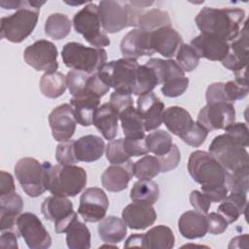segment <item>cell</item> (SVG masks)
I'll use <instances>...</instances> for the list:
<instances>
[{"instance_id":"1","label":"cell","mask_w":249,"mask_h":249,"mask_svg":"<svg viewBox=\"0 0 249 249\" xmlns=\"http://www.w3.org/2000/svg\"><path fill=\"white\" fill-rule=\"evenodd\" d=\"M195 21L202 34L213 35L225 41H232L245 22V11L240 8L204 7Z\"/></svg>"},{"instance_id":"2","label":"cell","mask_w":249,"mask_h":249,"mask_svg":"<svg viewBox=\"0 0 249 249\" xmlns=\"http://www.w3.org/2000/svg\"><path fill=\"white\" fill-rule=\"evenodd\" d=\"M46 164V186L53 196H76L87 185L86 170L74 164L53 165L50 161Z\"/></svg>"},{"instance_id":"3","label":"cell","mask_w":249,"mask_h":249,"mask_svg":"<svg viewBox=\"0 0 249 249\" xmlns=\"http://www.w3.org/2000/svg\"><path fill=\"white\" fill-rule=\"evenodd\" d=\"M144 8L132 1H101L98 4L100 23L105 33H117L130 26H138V20Z\"/></svg>"},{"instance_id":"4","label":"cell","mask_w":249,"mask_h":249,"mask_svg":"<svg viewBox=\"0 0 249 249\" xmlns=\"http://www.w3.org/2000/svg\"><path fill=\"white\" fill-rule=\"evenodd\" d=\"M40 14V6L36 1H24L23 6L16 13L1 18V39L12 43H20L34 30Z\"/></svg>"},{"instance_id":"5","label":"cell","mask_w":249,"mask_h":249,"mask_svg":"<svg viewBox=\"0 0 249 249\" xmlns=\"http://www.w3.org/2000/svg\"><path fill=\"white\" fill-rule=\"evenodd\" d=\"M61 57L68 68L92 75L97 74L106 64L107 53L104 49L86 47L78 42H69L63 46Z\"/></svg>"},{"instance_id":"6","label":"cell","mask_w":249,"mask_h":249,"mask_svg":"<svg viewBox=\"0 0 249 249\" xmlns=\"http://www.w3.org/2000/svg\"><path fill=\"white\" fill-rule=\"evenodd\" d=\"M188 171L202 188L226 185V169L208 152L197 150L190 155Z\"/></svg>"},{"instance_id":"7","label":"cell","mask_w":249,"mask_h":249,"mask_svg":"<svg viewBox=\"0 0 249 249\" xmlns=\"http://www.w3.org/2000/svg\"><path fill=\"white\" fill-rule=\"evenodd\" d=\"M208 151L227 172L249 168V155L246 148L226 132L212 140Z\"/></svg>"},{"instance_id":"8","label":"cell","mask_w":249,"mask_h":249,"mask_svg":"<svg viewBox=\"0 0 249 249\" xmlns=\"http://www.w3.org/2000/svg\"><path fill=\"white\" fill-rule=\"evenodd\" d=\"M138 66L137 60L124 57L106 63L98 75L115 91L133 94Z\"/></svg>"},{"instance_id":"9","label":"cell","mask_w":249,"mask_h":249,"mask_svg":"<svg viewBox=\"0 0 249 249\" xmlns=\"http://www.w3.org/2000/svg\"><path fill=\"white\" fill-rule=\"evenodd\" d=\"M72 24L77 33L83 35L85 40L94 48L107 47L110 39L101 30V23L98 15V5L89 2L82 10L77 12L72 20Z\"/></svg>"},{"instance_id":"10","label":"cell","mask_w":249,"mask_h":249,"mask_svg":"<svg viewBox=\"0 0 249 249\" xmlns=\"http://www.w3.org/2000/svg\"><path fill=\"white\" fill-rule=\"evenodd\" d=\"M15 175L22 191L30 197H37L47 191L46 164L34 158L19 159L15 165Z\"/></svg>"},{"instance_id":"11","label":"cell","mask_w":249,"mask_h":249,"mask_svg":"<svg viewBox=\"0 0 249 249\" xmlns=\"http://www.w3.org/2000/svg\"><path fill=\"white\" fill-rule=\"evenodd\" d=\"M41 212L46 220L54 223L56 233L66 232L68 227L78 219L77 213L73 210L72 201L64 196L46 197L42 202Z\"/></svg>"},{"instance_id":"12","label":"cell","mask_w":249,"mask_h":249,"mask_svg":"<svg viewBox=\"0 0 249 249\" xmlns=\"http://www.w3.org/2000/svg\"><path fill=\"white\" fill-rule=\"evenodd\" d=\"M17 230L30 249H47L52 237L41 220L33 213L24 212L17 219Z\"/></svg>"},{"instance_id":"13","label":"cell","mask_w":249,"mask_h":249,"mask_svg":"<svg viewBox=\"0 0 249 249\" xmlns=\"http://www.w3.org/2000/svg\"><path fill=\"white\" fill-rule=\"evenodd\" d=\"M56 46L48 40H38L26 47L23 52L24 61L37 71L55 72L58 68Z\"/></svg>"},{"instance_id":"14","label":"cell","mask_w":249,"mask_h":249,"mask_svg":"<svg viewBox=\"0 0 249 249\" xmlns=\"http://www.w3.org/2000/svg\"><path fill=\"white\" fill-rule=\"evenodd\" d=\"M109 199L105 192L97 187L86 189L80 197L78 213L85 222H100L106 215Z\"/></svg>"},{"instance_id":"15","label":"cell","mask_w":249,"mask_h":249,"mask_svg":"<svg viewBox=\"0 0 249 249\" xmlns=\"http://www.w3.org/2000/svg\"><path fill=\"white\" fill-rule=\"evenodd\" d=\"M196 122L208 132L225 129L235 122V109L232 103L206 104L198 112Z\"/></svg>"},{"instance_id":"16","label":"cell","mask_w":249,"mask_h":249,"mask_svg":"<svg viewBox=\"0 0 249 249\" xmlns=\"http://www.w3.org/2000/svg\"><path fill=\"white\" fill-rule=\"evenodd\" d=\"M49 124L55 141L71 139L76 130L77 121L70 103H63L53 109L49 115Z\"/></svg>"},{"instance_id":"17","label":"cell","mask_w":249,"mask_h":249,"mask_svg":"<svg viewBox=\"0 0 249 249\" xmlns=\"http://www.w3.org/2000/svg\"><path fill=\"white\" fill-rule=\"evenodd\" d=\"M249 54V35L247 21L244 22L238 35L230 42V51L221 61L223 66L236 73L246 69Z\"/></svg>"},{"instance_id":"18","label":"cell","mask_w":249,"mask_h":249,"mask_svg":"<svg viewBox=\"0 0 249 249\" xmlns=\"http://www.w3.org/2000/svg\"><path fill=\"white\" fill-rule=\"evenodd\" d=\"M149 39L152 51L167 58L176 55L183 44L182 36L172 26H163L149 32Z\"/></svg>"},{"instance_id":"19","label":"cell","mask_w":249,"mask_h":249,"mask_svg":"<svg viewBox=\"0 0 249 249\" xmlns=\"http://www.w3.org/2000/svg\"><path fill=\"white\" fill-rule=\"evenodd\" d=\"M136 103L145 131L155 130L161 125L164 103L153 91L138 96Z\"/></svg>"},{"instance_id":"20","label":"cell","mask_w":249,"mask_h":249,"mask_svg":"<svg viewBox=\"0 0 249 249\" xmlns=\"http://www.w3.org/2000/svg\"><path fill=\"white\" fill-rule=\"evenodd\" d=\"M197 55L212 61H222L230 51V42L213 35L200 33L190 44Z\"/></svg>"},{"instance_id":"21","label":"cell","mask_w":249,"mask_h":249,"mask_svg":"<svg viewBox=\"0 0 249 249\" xmlns=\"http://www.w3.org/2000/svg\"><path fill=\"white\" fill-rule=\"evenodd\" d=\"M120 49L124 58L134 60L141 56H151L155 53L150 46L149 32L142 31L139 28L132 29L123 37Z\"/></svg>"},{"instance_id":"22","label":"cell","mask_w":249,"mask_h":249,"mask_svg":"<svg viewBox=\"0 0 249 249\" xmlns=\"http://www.w3.org/2000/svg\"><path fill=\"white\" fill-rule=\"evenodd\" d=\"M122 219L129 229L142 231L154 225L157 212L152 205L133 201L124 208Z\"/></svg>"},{"instance_id":"23","label":"cell","mask_w":249,"mask_h":249,"mask_svg":"<svg viewBox=\"0 0 249 249\" xmlns=\"http://www.w3.org/2000/svg\"><path fill=\"white\" fill-rule=\"evenodd\" d=\"M133 162L128 160L122 164L108 166L101 175V184L105 190L118 193L125 190L133 177Z\"/></svg>"},{"instance_id":"24","label":"cell","mask_w":249,"mask_h":249,"mask_svg":"<svg viewBox=\"0 0 249 249\" xmlns=\"http://www.w3.org/2000/svg\"><path fill=\"white\" fill-rule=\"evenodd\" d=\"M100 104V97L83 92L70 99V105L73 107L77 123L82 126H90L93 124L95 112Z\"/></svg>"},{"instance_id":"25","label":"cell","mask_w":249,"mask_h":249,"mask_svg":"<svg viewBox=\"0 0 249 249\" xmlns=\"http://www.w3.org/2000/svg\"><path fill=\"white\" fill-rule=\"evenodd\" d=\"M104 150V140L97 135L89 134L74 141V152L78 161H95L102 157Z\"/></svg>"},{"instance_id":"26","label":"cell","mask_w":249,"mask_h":249,"mask_svg":"<svg viewBox=\"0 0 249 249\" xmlns=\"http://www.w3.org/2000/svg\"><path fill=\"white\" fill-rule=\"evenodd\" d=\"M120 113L109 103H103L95 112L93 125L106 140H113L118 133Z\"/></svg>"},{"instance_id":"27","label":"cell","mask_w":249,"mask_h":249,"mask_svg":"<svg viewBox=\"0 0 249 249\" xmlns=\"http://www.w3.org/2000/svg\"><path fill=\"white\" fill-rule=\"evenodd\" d=\"M178 230L187 239L203 237L207 233L206 216L196 210L186 211L179 218Z\"/></svg>"},{"instance_id":"28","label":"cell","mask_w":249,"mask_h":249,"mask_svg":"<svg viewBox=\"0 0 249 249\" xmlns=\"http://www.w3.org/2000/svg\"><path fill=\"white\" fill-rule=\"evenodd\" d=\"M162 123L171 133L182 137L192 128L195 121L191 114L183 107L171 106L164 109Z\"/></svg>"},{"instance_id":"29","label":"cell","mask_w":249,"mask_h":249,"mask_svg":"<svg viewBox=\"0 0 249 249\" xmlns=\"http://www.w3.org/2000/svg\"><path fill=\"white\" fill-rule=\"evenodd\" d=\"M23 209L21 196L15 193L0 196V230H12Z\"/></svg>"},{"instance_id":"30","label":"cell","mask_w":249,"mask_h":249,"mask_svg":"<svg viewBox=\"0 0 249 249\" xmlns=\"http://www.w3.org/2000/svg\"><path fill=\"white\" fill-rule=\"evenodd\" d=\"M175 244V236L171 229L159 225L141 234L140 248L146 249H171Z\"/></svg>"},{"instance_id":"31","label":"cell","mask_w":249,"mask_h":249,"mask_svg":"<svg viewBox=\"0 0 249 249\" xmlns=\"http://www.w3.org/2000/svg\"><path fill=\"white\" fill-rule=\"evenodd\" d=\"M126 227L123 219L116 216H108L99 222L97 231L102 241L117 244L124 239L127 231Z\"/></svg>"},{"instance_id":"32","label":"cell","mask_w":249,"mask_h":249,"mask_svg":"<svg viewBox=\"0 0 249 249\" xmlns=\"http://www.w3.org/2000/svg\"><path fill=\"white\" fill-rule=\"evenodd\" d=\"M246 205V194L231 193V195L227 196L224 200L221 201L217 208V212L226 219L228 224H232L238 220L240 215L244 214Z\"/></svg>"},{"instance_id":"33","label":"cell","mask_w":249,"mask_h":249,"mask_svg":"<svg viewBox=\"0 0 249 249\" xmlns=\"http://www.w3.org/2000/svg\"><path fill=\"white\" fill-rule=\"evenodd\" d=\"M120 121L124 134L126 138L145 137V128L143 121L133 106H129L120 113Z\"/></svg>"},{"instance_id":"34","label":"cell","mask_w":249,"mask_h":249,"mask_svg":"<svg viewBox=\"0 0 249 249\" xmlns=\"http://www.w3.org/2000/svg\"><path fill=\"white\" fill-rule=\"evenodd\" d=\"M160 196L159 185L151 179H139L130 190V199L149 205L156 203Z\"/></svg>"},{"instance_id":"35","label":"cell","mask_w":249,"mask_h":249,"mask_svg":"<svg viewBox=\"0 0 249 249\" xmlns=\"http://www.w3.org/2000/svg\"><path fill=\"white\" fill-rule=\"evenodd\" d=\"M145 64L155 71L159 80V84H163L173 78L185 76V72L183 71V69L172 58H150Z\"/></svg>"},{"instance_id":"36","label":"cell","mask_w":249,"mask_h":249,"mask_svg":"<svg viewBox=\"0 0 249 249\" xmlns=\"http://www.w3.org/2000/svg\"><path fill=\"white\" fill-rule=\"evenodd\" d=\"M39 86L44 96L48 98H57L66 90V76L57 71L45 73L40 79Z\"/></svg>"},{"instance_id":"37","label":"cell","mask_w":249,"mask_h":249,"mask_svg":"<svg viewBox=\"0 0 249 249\" xmlns=\"http://www.w3.org/2000/svg\"><path fill=\"white\" fill-rule=\"evenodd\" d=\"M66 244L70 249H89L90 231L89 228L76 219L66 231Z\"/></svg>"},{"instance_id":"38","label":"cell","mask_w":249,"mask_h":249,"mask_svg":"<svg viewBox=\"0 0 249 249\" xmlns=\"http://www.w3.org/2000/svg\"><path fill=\"white\" fill-rule=\"evenodd\" d=\"M72 22L69 18L61 13H54L48 17L45 22V33L53 40H61L68 36Z\"/></svg>"},{"instance_id":"39","label":"cell","mask_w":249,"mask_h":249,"mask_svg":"<svg viewBox=\"0 0 249 249\" xmlns=\"http://www.w3.org/2000/svg\"><path fill=\"white\" fill-rule=\"evenodd\" d=\"M163 26H172L169 15L160 9H151L142 14L138 20V28L145 32H152Z\"/></svg>"},{"instance_id":"40","label":"cell","mask_w":249,"mask_h":249,"mask_svg":"<svg viewBox=\"0 0 249 249\" xmlns=\"http://www.w3.org/2000/svg\"><path fill=\"white\" fill-rule=\"evenodd\" d=\"M158 85L160 84L155 71L146 64L139 65L137 68L133 94L136 96H140L152 92Z\"/></svg>"},{"instance_id":"41","label":"cell","mask_w":249,"mask_h":249,"mask_svg":"<svg viewBox=\"0 0 249 249\" xmlns=\"http://www.w3.org/2000/svg\"><path fill=\"white\" fill-rule=\"evenodd\" d=\"M235 79L224 83L226 99L229 103L243 99L248 94V82L246 78V69L236 72Z\"/></svg>"},{"instance_id":"42","label":"cell","mask_w":249,"mask_h":249,"mask_svg":"<svg viewBox=\"0 0 249 249\" xmlns=\"http://www.w3.org/2000/svg\"><path fill=\"white\" fill-rule=\"evenodd\" d=\"M146 144L149 152L154 155L162 156L169 152L173 145V139L171 135L163 129H155L145 136Z\"/></svg>"},{"instance_id":"43","label":"cell","mask_w":249,"mask_h":249,"mask_svg":"<svg viewBox=\"0 0 249 249\" xmlns=\"http://www.w3.org/2000/svg\"><path fill=\"white\" fill-rule=\"evenodd\" d=\"M160 172V167L157 157L145 155L133 162V175L138 179H152Z\"/></svg>"},{"instance_id":"44","label":"cell","mask_w":249,"mask_h":249,"mask_svg":"<svg viewBox=\"0 0 249 249\" xmlns=\"http://www.w3.org/2000/svg\"><path fill=\"white\" fill-rule=\"evenodd\" d=\"M226 185L231 193L247 194L249 189V168L227 172Z\"/></svg>"},{"instance_id":"45","label":"cell","mask_w":249,"mask_h":249,"mask_svg":"<svg viewBox=\"0 0 249 249\" xmlns=\"http://www.w3.org/2000/svg\"><path fill=\"white\" fill-rule=\"evenodd\" d=\"M176 62L184 72H192L197 67L199 56L190 44L183 43L176 53Z\"/></svg>"},{"instance_id":"46","label":"cell","mask_w":249,"mask_h":249,"mask_svg":"<svg viewBox=\"0 0 249 249\" xmlns=\"http://www.w3.org/2000/svg\"><path fill=\"white\" fill-rule=\"evenodd\" d=\"M106 158L112 164H122L130 160L124 149V138L109 141L106 146Z\"/></svg>"},{"instance_id":"47","label":"cell","mask_w":249,"mask_h":249,"mask_svg":"<svg viewBox=\"0 0 249 249\" xmlns=\"http://www.w3.org/2000/svg\"><path fill=\"white\" fill-rule=\"evenodd\" d=\"M90 75L80 70H70L66 75V84L72 96L82 93Z\"/></svg>"},{"instance_id":"48","label":"cell","mask_w":249,"mask_h":249,"mask_svg":"<svg viewBox=\"0 0 249 249\" xmlns=\"http://www.w3.org/2000/svg\"><path fill=\"white\" fill-rule=\"evenodd\" d=\"M189 83V78L186 76L173 78L163 83L160 90L166 97H177L187 90Z\"/></svg>"},{"instance_id":"49","label":"cell","mask_w":249,"mask_h":249,"mask_svg":"<svg viewBox=\"0 0 249 249\" xmlns=\"http://www.w3.org/2000/svg\"><path fill=\"white\" fill-rule=\"evenodd\" d=\"M74 141L72 139L60 142L55 150V160L59 164L69 165L78 162L74 152Z\"/></svg>"},{"instance_id":"50","label":"cell","mask_w":249,"mask_h":249,"mask_svg":"<svg viewBox=\"0 0 249 249\" xmlns=\"http://www.w3.org/2000/svg\"><path fill=\"white\" fill-rule=\"evenodd\" d=\"M208 135V131L197 122H195L192 128L180 137L187 145L197 148L202 145Z\"/></svg>"},{"instance_id":"51","label":"cell","mask_w":249,"mask_h":249,"mask_svg":"<svg viewBox=\"0 0 249 249\" xmlns=\"http://www.w3.org/2000/svg\"><path fill=\"white\" fill-rule=\"evenodd\" d=\"M157 158L160 162V172H168L178 166L181 160V154L177 145L173 144L168 153L162 156H158Z\"/></svg>"},{"instance_id":"52","label":"cell","mask_w":249,"mask_h":249,"mask_svg":"<svg viewBox=\"0 0 249 249\" xmlns=\"http://www.w3.org/2000/svg\"><path fill=\"white\" fill-rule=\"evenodd\" d=\"M124 149L127 156L140 157L148 155L149 149L146 144L145 137L143 138H124Z\"/></svg>"},{"instance_id":"53","label":"cell","mask_w":249,"mask_h":249,"mask_svg":"<svg viewBox=\"0 0 249 249\" xmlns=\"http://www.w3.org/2000/svg\"><path fill=\"white\" fill-rule=\"evenodd\" d=\"M227 134H229L235 141L240 143L243 147H248L249 135H248V127L245 123H233L228 125L225 129Z\"/></svg>"},{"instance_id":"54","label":"cell","mask_w":249,"mask_h":249,"mask_svg":"<svg viewBox=\"0 0 249 249\" xmlns=\"http://www.w3.org/2000/svg\"><path fill=\"white\" fill-rule=\"evenodd\" d=\"M207 231L211 234H221L228 229V222L218 212H210L206 215Z\"/></svg>"},{"instance_id":"55","label":"cell","mask_w":249,"mask_h":249,"mask_svg":"<svg viewBox=\"0 0 249 249\" xmlns=\"http://www.w3.org/2000/svg\"><path fill=\"white\" fill-rule=\"evenodd\" d=\"M205 98H206V104H214V103H222V102L229 103L225 95L224 83L217 82V83L210 84L206 89Z\"/></svg>"},{"instance_id":"56","label":"cell","mask_w":249,"mask_h":249,"mask_svg":"<svg viewBox=\"0 0 249 249\" xmlns=\"http://www.w3.org/2000/svg\"><path fill=\"white\" fill-rule=\"evenodd\" d=\"M190 202L192 206L195 208V210L206 215L210 209L211 201L208 199V197L199 191H192L190 194Z\"/></svg>"},{"instance_id":"57","label":"cell","mask_w":249,"mask_h":249,"mask_svg":"<svg viewBox=\"0 0 249 249\" xmlns=\"http://www.w3.org/2000/svg\"><path fill=\"white\" fill-rule=\"evenodd\" d=\"M109 103L119 112H123L124 109H126L129 106H133V99L131 97V94L124 93V92H118L113 91L110 95V101Z\"/></svg>"},{"instance_id":"58","label":"cell","mask_w":249,"mask_h":249,"mask_svg":"<svg viewBox=\"0 0 249 249\" xmlns=\"http://www.w3.org/2000/svg\"><path fill=\"white\" fill-rule=\"evenodd\" d=\"M201 192L208 197L211 202H221L228 196L229 189L227 185L218 186V187H210V188H202Z\"/></svg>"},{"instance_id":"59","label":"cell","mask_w":249,"mask_h":249,"mask_svg":"<svg viewBox=\"0 0 249 249\" xmlns=\"http://www.w3.org/2000/svg\"><path fill=\"white\" fill-rule=\"evenodd\" d=\"M16 192L15 182L12 174L1 170L0 172V196L9 195Z\"/></svg>"},{"instance_id":"60","label":"cell","mask_w":249,"mask_h":249,"mask_svg":"<svg viewBox=\"0 0 249 249\" xmlns=\"http://www.w3.org/2000/svg\"><path fill=\"white\" fill-rule=\"evenodd\" d=\"M0 246L3 249H7V248L18 249V245L17 234L10 230L3 231L0 236Z\"/></svg>"},{"instance_id":"61","label":"cell","mask_w":249,"mask_h":249,"mask_svg":"<svg viewBox=\"0 0 249 249\" xmlns=\"http://www.w3.org/2000/svg\"><path fill=\"white\" fill-rule=\"evenodd\" d=\"M248 242V234H243V235H238L233 237L230 244H229V248H247Z\"/></svg>"},{"instance_id":"62","label":"cell","mask_w":249,"mask_h":249,"mask_svg":"<svg viewBox=\"0 0 249 249\" xmlns=\"http://www.w3.org/2000/svg\"><path fill=\"white\" fill-rule=\"evenodd\" d=\"M24 4V1H18V0H11V1H1L0 2V6L3 9H20Z\"/></svg>"}]
</instances>
